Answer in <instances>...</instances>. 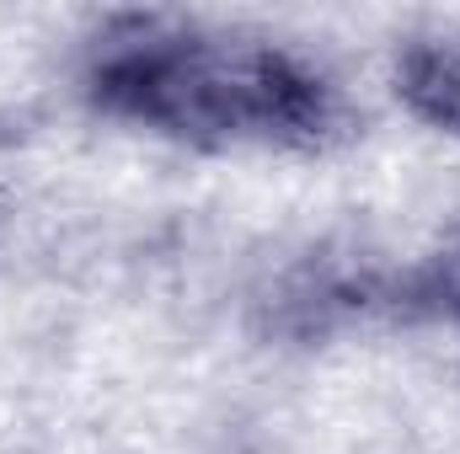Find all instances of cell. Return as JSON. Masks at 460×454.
Instances as JSON below:
<instances>
[{
    "mask_svg": "<svg viewBox=\"0 0 460 454\" xmlns=\"http://www.w3.org/2000/svg\"><path fill=\"white\" fill-rule=\"evenodd\" d=\"M97 97L150 128L226 144V139H279L316 144L338 123L332 86L273 43L241 38H134L97 70Z\"/></svg>",
    "mask_w": 460,
    "mask_h": 454,
    "instance_id": "obj_1",
    "label": "cell"
},
{
    "mask_svg": "<svg viewBox=\"0 0 460 454\" xmlns=\"http://www.w3.org/2000/svg\"><path fill=\"white\" fill-rule=\"evenodd\" d=\"M402 92L423 118L460 134V43H423L402 65Z\"/></svg>",
    "mask_w": 460,
    "mask_h": 454,
    "instance_id": "obj_2",
    "label": "cell"
},
{
    "mask_svg": "<svg viewBox=\"0 0 460 454\" xmlns=\"http://www.w3.org/2000/svg\"><path fill=\"white\" fill-rule=\"evenodd\" d=\"M434 294H439L450 310H460V251L439 262V273H434Z\"/></svg>",
    "mask_w": 460,
    "mask_h": 454,
    "instance_id": "obj_3",
    "label": "cell"
}]
</instances>
